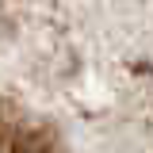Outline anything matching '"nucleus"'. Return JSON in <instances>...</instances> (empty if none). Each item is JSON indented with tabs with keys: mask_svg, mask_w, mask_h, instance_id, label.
<instances>
[{
	"mask_svg": "<svg viewBox=\"0 0 153 153\" xmlns=\"http://www.w3.org/2000/svg\"><path fill=\"white\" fill-rule=\"evenodd\" d=\"M0 153H153V0H0Z\"/></svg>",
	"mask_w": 153,
	"mask_h": 153,
	"instance_id": "nucleus-1",
	"label": "nucleus"
}]
</instances>
